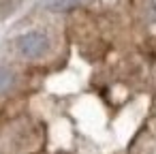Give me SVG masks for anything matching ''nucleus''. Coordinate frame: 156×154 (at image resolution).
Masks as SVG:
<instances>
[{
	"label": "nucleus",
	"mask_w": 156,
	"mask_h": 154,
	"mask_svg": "<svg viewBox=\"0 0 156 154\" xmlns=\"http://www.w3.org/2000/svg\"><path fill=\"white\" fill-rule=\"evenodd\" d=\"M15 45H17V49H20L22 56H26V58H39V56L47 54V49H49V39H47L43 32L32 30V32H26V34L17 37V43H15Z\"/></svg>",
	"instance_id": "obj_1"
},
{
	"label": "nucleus",
	"mask_w": 156,
	"mask_h": 154,
	"mask_svg": "<svg viewBox=\"0 0 156 154\" xmlns=\"http://www.w3.org/2000/svg\"><path fill=\"white\" fill-rule=\"evenodd\" d=\"M13 84V73L9 69H0V92H5Z\"/></svg>",
	"instance_id": "obj_3"
},
{
	"label": "nucleus",
	"mask_w": 156,
	"mask_h": 154,
	"mask_svg": "<svg viewBox=\"0 0 156 154\" xmlns=\"http://www.w3.org/2000/svg\"><path fill=\"white\" fill-rule=\"evenodd\" d=\"M75 7H77V0H49L47 2V9L54 13H66Z\"/></svg>",
	"instance_id": "obj_2"
}]
</instances>
